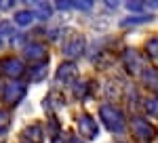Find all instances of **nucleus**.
Wrapping results in <instances>:
<instances>
[{
  "mask_svg": "<svg viewBox=\"0 0 158 143\" xmlns=\"http://www.w3.org/2000/svg\"><path fill=\"white\" fill-rule=\"evenodd\" d=\"M36 72H32V80H42L44 76H47V67L44 65H40V67H34Z\"/></svg>",
  "mask_w": 158,
  "mask_h": 143,
  "instance_id": "obj_17",
  "label": "nucleus"
},
{
  "mask_svg": "<svg viewBox=\"0 0 158 143\" xmlns=\"http://www.w3.org/2000/svg\"><path fill=\"white\" fill-rule=\"evenodd\" d=\"M25 72V65L21 59L17 57H6V59L0 61V74L2 76H9V78H19Z\"/></svg>",
  "mask_w": 158,
  "mask_h": 143,
  "instance_id": "obj_2",
  "label": "nucleus"
},
{
  "mask_svg": "<svg viewBox=\"0 0 158 143\" xmlns=\"http://www.w3.org/2000/svg\"><path fill=\"white\" fill-rule=\"evenodd\" d=\"M143 80H146L148 84H152L150 88H154L158 93V72H154V70H146L143 72Z\"/></svg>",
  "mask_w": 158,
  "mask_h": 143,
  "instance_id": "obj_12",
  "label": "nucleus"
},
{
  "mask_svg": "<svg viewBox=\"0 0 158 143\" xmlns=\"http://www.w3.org/2000/svg\"><path fill=\"white\" fill-rule=\"evenodd\" d=\"M146 109H148V114H150V116H158V97H152V99H148Z\"/></svg>",
  "mask_w": 158,
  "mask_h": 143,
  "instance_id": "obj_13",
  "label": "nucleus"
},
{
  "mask_svg": "<svg viewBox=\"0 0 158 143\" xmlns=\"http://www.w3.org/2000/svg\"><path fill=\"white\" fill-rule=\"evenodd\" d=\"M78 129H80V133L85 135L86 139H95L97 137V122L91 116H82L78 120Z\"/></svg>",
  "mask_w": 158,
  "mask_h": 143,
  "instance_id": "obj_7",
  "label": "nucleus"
},
{
  "mask_svg": "<svg viewBox=\"0 0 158 143\" xmlns=\"http://www.w3.org/2000/svg\"><path fill=\"white\" fill-rule=\"evenodd\" d=\"M25 95V86L19 82H11L6 88H4V101L9 103V105H15V103H19Z\"/></svg>",
  "mask_w": 158,
  "mask_h": 143,
  "instance_id": "obj_4",
  "label": "nucleus"
},
{
  "mask_svg": "<svg viewBox=\"0 0 158 143\" xmlns=\"http://www.w3.org/2000/svg\"><path fill=\"white\" fill-rule=\"evenodd\" d=\"M70 4V9H80V11H89L93 4L91 2H68Z\"/></svg>",
  "mask_w": 158,
  "mask_h": 143,
  "instance_id": "obj_18",
  "label": "nucleus"
},
{
  "mask_svg": "<svg viewBox=\"0 0 158 143\" xmlns=\"http://www.w3.org/2000/svg\"><path fill=\"white\" fill-rule=\"evenodd\" d=\"M63 141H65V137H63V135H57V137L53 139V143H63Z\"/></svg>",
  "mask_w": 158,
  "mask_h": 143,
  "instance_id": "obj_21",
  "label": "nucleus"
},
{
  "mask_svg": "<svg viewBox=\"0 0 158 143\" xmlns=\"http://www.w3.org/2000/svg\"><path fill=\"white\" fill-rule=\"evenodd\" d=\"M25 57L27 59H32L34 63L36 61H44L47 59V47L44 44H40V42H34V44H27V47L23 48Z\"/></svg>",
  "mask_w": 158,
  "mask_h": 143,
  "instance_id": "obj_6",
  "label": "nucleus"
},
{
  "mask_svg": "<svg viewBox=\"0 0 158 143\" xmlns=\"http://www.w3.org/2000/svg\"><path fill=\"white\" fill-rule=\"evenodd\" d=\"M85 38L82 36H72L68 42H65V47H63V51H65V55L68 57H78V55H82L85 53Z\"/></svg>",
  "mask_w": 158,
  "mask_h": 143,
  "instance_id": "obj_5",
  "label": "nucleus"
},
{
  "mask_svg": "<svg viewBox=\"0 0 158 143\" xmlns=\"http://www.w3.org/2000/svg\"><path fill=\"white\" fill-rule=\"evenodd\" d=\"M146 48H148V53H150L152 57H158V38H152L146 44Z\"/></svg>",
  "mask_w": 158,
  "mask_h": 143,
  "instance_id": "obj_16",
  "label": "nucleus"
},
{
  "mask_svg": "<svg viewBox=\"0 0 158 143\" xmlns=\"http://www.w3.org/2000/svg\"><path fill=\"white\" fill-rule=\"evenodd\" d=\"M36 19V13L34 11H17V15H15V23L17 25H21V27H25V25H30L32 21Z\"/></svg>",
  "mask_w": 158,
  "mask_h": 143,
  "instance_id": "obj_11",
  "label": "nucleus"
},
{
  "mask_svg": "<svg viewBox=\"0 0 158 143\" xmlns=\"http://www.w3.org/2000/svg\"><path fill=\"white\" fill-rule=\"evenodd\" d=\"M0 44H2V40H0Z\"/></svg>",
  "mask_w": 158,
  "mask_h": 143,
  "instance_id": "obj_24",
  "label": "nucleus"
},
{
  "mask_svg": "<svg viewBox=\"0 0 158 143\" xmlns=\"http://www.w3.org/2000/svg\"><path fill=\"white\" fill-rule=\"evenodd\" d=\"M150 6H152V9H158V0L156 2H150Z\"/></svg>",
  "mask_w": 158,
  "mask_h": 143,
  "instance_id": "obj_22",
  "label": "nucleus"
},
{
  "mask_svg": "<svg viewBox=\"0 0 158 143\" xmlns=\"http://www.w3.org/2000/svg\"><path fill=\"white\" fill-rule=\"evenodd\" d=\"M122 61H124V67L131 72V74H135V72H139V67H141V61H139V55L135 53V51H127L124 55H122Z\"/></svg>",
  "mask_w": 158,
  "mask_h": 143,
  "instance_id": "obj_10",
  "label": "nucleus"
},
{
  "mask_svg": "<svg viewBox=\"0 0 158 143\" xmlns=\"http://www.w3.org/2000/svg\"><path fill=\"white\" fill-rule=\"evenodd\" d=\"M21 143H42V129H40L38 124L27 126V129L21 133Z\"/></svg>",
  "mask_w": 158,
  "mask_h": 143,
  "instance_id": "obj_8",
  "label": "nucleus"
},
{
  "mask_svg": "<svg viewBox=\"0 0 158 143\" xmlns=\"http://www.w3.org/2000/svg\"><path fill=\"white\" fill-rule=\"evenodd\" d=\"M143 6H146V4H133V2H129V4H127V9H129V11H141Z\"/></svg>",
  "mask_w": 158,
  "mask_h": 143,
  "instance_id": "obj_20",
  "label": "nucleus"
},
{
  "mask_svg": "<svg viewBox=\"0 0 158 143\" xmlns=\"http://www.w3.org/2000/svg\"><path fill=\"white\" fill-rule=\"evenodd\" d=\"M40 13V17H49L51 15V6L49 4H44V2H36V4H34V13Z\"/></svg>",
  "mask_w": 158,
  "mask_h": 143,
  "instance_id": "obj_15",
  "label": "nucleus"
},
{
  "mask_svg": "<svg viewBox=\"0 0 158 143\" xmlns=\"http://www.w3.org/2000/svg\"><path fill=\"white\" fill-rule=\"evenodd\" d=\"M131 126H133L135 137H139V139H143V141H150V139L156 137V129L143 118H135L133 122H131Z\"/></svg>",
  "mask_w": 158,
  "mask_h": 143,
  "instance_id": "obj_3",
  "label": "nucleus"
},
{
  "mask_svg": "<svg viewBox=\"0 0 158 143\" xmlns=\"http://www.w3.org/2000/svg\"><path fill=\"white\" fill-rule=\"evenodd\" d=\"M99 116H101V122L110 131H122L124 129V116L116 105H101L99 107Z\"/></svg>",
  "mask_w": 158,
  "mask_h": 143,
  "instance_id": "obj_1",
  "label": "nucleus"
},
{
  "mask_svg": "<svg viewBox=\"0 0 158 143\" xmlns=\"http://www.w3.org/2000/svg\"><path fill=\"white\" fill-rule=\"evenodd\" d=\"M76 74H78V70H76L74 63H61L59 70H57V80H61V82H74Z\"/></svg>",
  "mask_w": 158,
  "mask_h": 143,
  "instance_id": "obj_9",
  "label": "nucleus"
},
{
  "mask_svg": "<svg viewBox=\"0 0 158 143\" xmlns=\"http://www.w3.org/2000/svg\"><path fill=\"white\" fill-rule=\"evenodd\" d=\"M6 126H9V116H6V112H2V109H0V129L4 131Z\"/></svg>",
  "mask_w": 158,
  "mask_h": 143,
  "instance_id": "obj_19",
  "label": "nucleus"
},
{
  "mask_svg": "<svg viewBox=\"0 0 158 143\" xmlns=\"http://www.w3.org/2000/svg\"><path fill=\"white\" fill-rule=\"evenodd\" d=\"M70 143H82V141H80V139H76V137H74V139H72V141H70Z\"/></svg>",
  "mask_w": 158,
  "mask_h": 143,
  "instance_id": "obj_23",
  "label": "nucleus"
},
{
  "mask_svg": "<svg viewBox=\"0 0 158 143\" xmlns=\"http://www.w3.org/2000/svg\"><path fill=\"white\" fill-rule=\"evenodd\" d=\"M152 17L150 15H139V17H129V19H124L122 25H133V23H143V21H150Z\"/></svg>",
  "mask_w": 158,
  "mask_h": 143,
  "instance_id": "obj_14",
  "label": "nucleus"
}]
</instances>
